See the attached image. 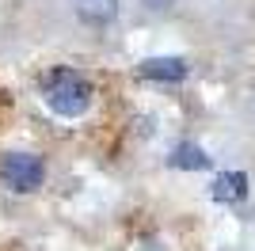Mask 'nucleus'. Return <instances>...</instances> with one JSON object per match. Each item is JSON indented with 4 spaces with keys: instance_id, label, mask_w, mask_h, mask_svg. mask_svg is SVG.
Returning a JSON list of instances; mask_svg holds the SVG:
<instances>
[{
    "instance_id": "obj_1",
    "label": "nucleus",
    "mask_w": 255,
    "mask_h": 251,
    "mask_svg": "<svg viewBox=\"0 0 255 251\" xmlns=\"http://www.w3.org/2000/svg\"><path fill=\"white\" fill-rule=\"evenodd\" d=\"M46 103H50L53 115H61V118H76V115H84L88 103H92V88H88V80L80 73H73V69H57V73L46 76Z\"/></svg>"
},
{
    "instance_id": "obj_4",
    "label": "nucleus",
    "mask_w": 255,
    "mask_h": 251,
    "mask_svg": "<svg viewBox=\"0 0 255 251\" xmlns=\"http://www.w3.org/2000/svg\"><path fill=\"white\" fill-rule=\"evenodd\" d=\"M210 194H213V202H240L248 194V175L244 171H225V175L213 179Z\"/></svg>"
},
{
    "instance_id": "obj_5",
    "label": "nucleus",
    "mask_w": 255,
    "mask_h": 251,
    "mask_svg": "<svg viewBox=\"0 0 255 251\" xmlns=\"http://www.w3.org/2000/svg\"><path fill=\"white\" fill-rule=\"evenodd\" d=\"M76 11L84 23H111L118 15V0H80Z\"/></svg>"
},
{
    "instance_id": "obj_6",
    "label": "nucleus",
    "mask_w": 255,
    "mask_h": 251,
    "mask_svg": "<svg viewBox=\"0 0 255 251\" xmlns=\"http://www.w3.org/2000/svg\"><path fill=\"white\" fill-rule=\"evenodd\" d=\"M171 167H210V156H206L198 145H179L175 152H171Z\"/></svg>"
},
{
    "instance_id": "obj_2",
    "label": "nucleus",
    "mask_w": 255,
    "mask_h": 251,
    "mask_svg": "<svg viewBox=\"0 0 255 251\" xmlns=\"http://www.w3.org/2000/svg\"><path fill=\"white\" fill-rule=\"evenodd\" d=\"M0 179L8 183L11 190H38L46 179V167L38 156H31V152H8V156L0 160Z\"/></svg>"
},
{
    "instance_id": "obj_3",
    "label": "nucleus",
    "mask_w": 255,
    "mask_h": 251,
    "mask_svg": "<svg viewBox=\"0 0 255 251\" xmlns=\"http://www.w3.org/2000/svg\"><path fill=\"white\" fill-rule=\"evenodd\" d=\"M141 76L145 80H164V84H179L187 76V61L179 57H149L141 65Z\"/></svg>"
}]
</instances>
